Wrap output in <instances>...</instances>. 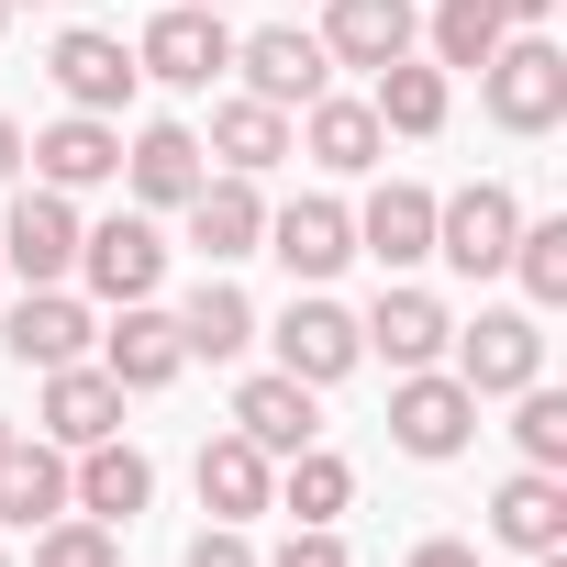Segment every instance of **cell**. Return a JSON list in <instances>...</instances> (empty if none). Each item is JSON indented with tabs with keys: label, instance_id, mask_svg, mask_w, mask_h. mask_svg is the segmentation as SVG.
Masks as SVG:
<instances>
[{
	"label": "cell",
	"instance_id": "cell-46",
	"mask_svg": "<svg viewBox=\"0 0 567 567\" xmlns=\"http://www.w3.org/2000/svg\"><path fill=\"white\" fill-rule=\"evenodd\" d=\"M0 567H12V545H0Z\"/></svg>",
	"mask_w": 567,
	"mask_h": 567
},
{
	"label": "cell",
	"instance_id": "cell-39",
	"mask_svg": "<svg viewBox=\"0 0 567 567\" xmlns=\"http://www.w3.org/2000/svg\"><path fill=\"white\" fill-rule=\"evenodd\" d=\"M12 178H23V123L0 112V189H12Z\"/></svg>",
	"mask_w": 567,
	"mask_h": 567
},
{
	"label": "cell",
	"instance_id": "cell-5",
	"mask_svg": "<svg viewBox=\"0 0 567 567\" xmlns=\"http://www.w3.org/2000/svg\"><path fill=\"white\" fill-rule=\"evenodd\" d=\"M256 256L290 267V290H323V278H346V267H357V200H334V189L267 200V245H256Z\"/></svg>",
	"mask_w": 567,
	"mask_h": 567
},
{
	"label": "cell",
	"instance_id": "cell-7",
	"mask_svg": "<svg viewBox=\"0 0 567 567\" xmlns=\"http://www.w3.org/2000/svg\"><path fill=\"white\" fill-rule=\"evenodd\" d=\"M256 334L278 346V368H290L301 390H334V379H357V368H368V334H357V312H346L334 290H290V312L256 323Z\"/></svg>",
	"mask_w": 567,
	"mask_h": 567
},
{
	"label": "cell",
	"instance_id": "cell-18",
	"mask_svg": "<svg viewBox=\"0 0 567 567\" xmlns=\"http://www.w3.org/2000/svg\"><path fill=\"white\" fill-rule=\"evenodd\" d=\"M323 56L334 68H357V79H379L390 56H423V12L412 0H323Z\"/></svg>",
	"mask_w": 567,
	"mask_h": 567
},
{
	"label": "cell",
	"instance_id": "cell-11",
	"mask_svg": "<svg viewBox=\"0 0 567 567\" xmlns=\"http://www.w3.org/2000/svg\"><path fill=\"white\" fill-rule=\"evenodd\" d=\"M101 346V312H90V290H68V278H56V290H23L12 312H0V357H12V368H79Z\"/></svg>",
	"mask_w": 567,
	"mask_h": 567
},
{
	"label": "cell",
	"instance_id": "cell-41",
	"mask_svg": "<svg viewBox=\"0 0 567 567\" xmlns=\"http://www.w3.org/2000/svg\"><path fill=\"white\" fill-rule=\"evenodd\" d=\"M12 434H23V423H12V412H0V456H12Z\"/></svg>",
	"mask_w": 567,
	"mask_h": 567
},
{
	"label": "cell",
	"instance_id": "cell-26",
	"mask_svg": "<svg viewBox=\"0 0 567 567\" xmlns=\"http://www.w3.org/2000/svg\"><path fill=\"white\" fill-rule=\"evenodd\" d=\"M189 478H200V512H212V523H256V512H267V489H278V456H267V445H245V434L223 423V434L200 445V467H189Z\"/></svg>",
	"mask_w": 567,
	"mask_h": 567
},
{
	"label": "cell",
	"instance_id": "cell-12",
	"mask_svg": "<svg viewBox=\"0 0 567 567\" xmlns=\"http://www.w3.org/2000/svg\"><path fill=\"white\" fill-rule=\"evenodd\" d=\"M234 79L256 101H278V112H301V101L334 90V56H323L312 23H256V34H234Z\"/></svg>",
	"mask_w": 567,
	"mask_h": 567
},
{
	"label": "cell",
	"instance_id": "cell-43",
	"mask_svg": "<svg viewBox=\"0 0 567 567\" xmlns=\"http://www.w3.org/2000/svg\"><path fill=\"white\" fill-rule=\"evenodd\" d=\"M200 12H234V0H200Z\"/></svg>",
	"mask_w": 567,
	"mask_h": 567
},
{
	"label": "cell",
	"instance_id": "cell-10",
	"mask_svg": "<svg viewBox=\"0 0 567 567\" xmlns=\"http://www.w3.org/2000/svg\"><path fill=\"white\" fill-rule=\"evenodd\" d=\"M101 368H112V390L123 401H156V390H178V368H189V346H178V312L167 301H112V323H101V346H90Z\"/></svg>",
	"mask_w": 567,
	"mask_h": 567
},
{
	"label": "cell",
	"instance_id": "cell-33",
	"mask_svg": "<svg viewBox=\"0 0 567 567\" xmlns=\"http://www.w3.org/2000/svg\"><path fill=\"white\" fill-rule=\"evenodd\" d=\"M512 445H523V467H556V478H567V390L523 379V390H512Z\"/></svg>",
	"mask_w": 567,
	"mask_h": 567
},
{
	"label": "cell",
	"instance_id": "cell-16",
	"mask_svg": "<svg viewBox=\"0 0 567 567\" xmlns=\"http://www.w3.org/2000/svg\"><path fill=\"white\" fill-rule=\"evenodd\" d=\"M23 156H34L45 189L79 200V189H112V178H123V123H112V112H56L45 134H23Z\"/></svg>",
	"mask_w": 567,
	"mask_h": 567
},
{
	"label": "cell",
	"instance_id": "cell-25",
	"mask_svg": "<svg viewBox=\"0 0 567 567\" xmlns=\"http://www.w3.org/2000/svg\"><path fill=\"white\" fill-rule=\"evenodd\" d=\"M368 112H379V134L434 145V134H445V112H456V79H445L434 56H390V68L368 79Z\"/></svg>",
	"mask_w": 567,
	"mask_h": 567
},
{
	"label": "cell",
	"instance_id": "cell-28",
	"mask_svg": "<svg viewBox=\"0 0 567 567\" xmlns=\"http://www.w3.org/2000/svg\"><path fill=\"white\" fill-rule=\"evenodd\" d=\"M56 512H68V445L12 434V456H0V534H34Z\"/></svg>",
	"mask_w": 567,
	"mask_h": 567
},
{
	"label": "cell",
	"instance_id": "cell-24",
	"mask_svg": "<svg viewBox=\"0 0 567 567\" xmlns=\"http://www.w3.org/2000/svg\"><path fill=\"white\" fill-rule=\"evenodd\" d=\"M200 178H212V156H200L189 123H134V145H123V189H134V212H178Z\"/></svg>",
	"mask_w": 567,
	"mask_h": 567
},
{
	"label": "cell",
	"instance_id": "cell-45",
	"mask_svg": "<svg viewBox=\"0 0 567 567\" xmlns=\"http://www.w3.org/2000/svg\"><path fill=\"white\" fill-rule=\"evenodd\" d=\"M12 12H34V0H12Z\"/></svg>",
	"mask_w": 567,
	"mask_h": 567
},
{
	"label": "cell",
	"instance_id": "cell-9",
	"mask_svg": "<svg viewBox=\"0 0 567 567\" xmlns=\"http://www.w3.org/2000/svg\"><path fill=\"white\" fill-rule=\"evenodd\" d=\"M134 68L156 90H212V79H234V23L200 12V0H167V12L134 34Z\"/></svg>",
	"mask_w": 567,
	"mask_h": 567
},
{
	"label": "cell",
	"instance_id": "cell-31",
	"mask_svg": "<svg viewBox=\"0 0 567 567\" xmlns=\"http://www.w3.org/2000/svg\"><path fill=\"white\" fill-rule=\"evenodd\" d=\"M501 278H523V312H556V301H567V212H523Z\"/></svg>",
	"mask_w": 567,
	"mask_h": 567
},
{
	"label": "cell",
	"instance_id": "cell-38",
	"mask_svg": "<svg viewBox=\"0 0 567 567\" xmlns=\"http://www.w3.org/2000/svg\"><path fill=\"white\" fill-rule=\"evenodd\" d=\"M489 12H501L512 34H556V0H489Z\"/></svg>",
	"mask_w": 567,
	"mask_h": 567
},
{
	"label": "cell",
	"instance_id": "cell-36",
	"mask_svg": "<svg viewBox=\"0 0 567 567\" xmlns=\"http://www.w3.org/2000/svg\"><path fill=\"white\" fill-rule=\"evenodd\" d=\"M178 567H256V545H245V523H200Z\"/></svg>",
	"mask_w": 567,
	"mask_h": 567
},
{
	"label": "cell",
	"instance_id": "cell-29",
	"mask_svg": "<svg viewBox=\"0 0 567 567\" xmlns=\"http://www.w3.org/2000/svg\"><path fill=\"white\" fill-rule=\"evenodd\" d=\"M178 346H189V368H200V357H212V368H234V357L256 346V301L234 290V278H223V267H212V278H200V290L178 301Z\"/></svg>",
	"mask_w": 567,
	"mask_h": 567
},
{
	"label": "cell",
	"instance_id": "cell-23",
	"mask_svg": "<svg viewBox=\"0 0 567 567\" xmlns=\"http://www.w3.org/2000/svg\"><path fill=\"white\" fill-rule=\"evenodd\" d=\"M200 156H212L223 178H267V167H290V112H278V101H256V90H223V101H212Z\"/></svg>",
	"mask_w": 567,
	"mask_h": 567
},
{
	"label": "cell",
	"instance_id": "cell-17",
	"mask_svg": "<svg viewBox=\"0 0 567 567\" xmlns=\"http://www.w3.org/2000/svg\"><path fill=\"white\" fill-rule=\"evenodd\" d=\"M178 223H189V245H200V267H245L256 245H267V178H200L189 200H178Z\"/></svg>",
	"mask_w": 567,
	"mask_h": 567
},
{
	"label": "cell",
	"instance_id": "cell-13",
	"mask_svg": "<svg viewBox=\"0 0 567 567\" xmlns=\"http://www.w3.org/2000/svg\"><path fill=\"white\" fill-rule=\"evenodd\" d=\"M45 79H56V101H68V112H112V123H123V101L145 90L134 45H123V34H101V23H68V34L45 45Z\"/></svg>",
	"mask_w": 567,
	"mask_h": 567
},
{
	"label": "cell",
	"instance_id": "cell-37",
	"mask_svg": "<svg viewBox=\"0 0 567 567\" xmlns=\"http://www.w3.org/2000/svg\"><path fill=\"white\" fill-rule=\"evenodd\" d=\"M401 567H478V545H467V534H423Z\"/></svg>",
	"mask_w": 567,
	"mask_h": 567
},
{
	"label": "cell",
	"instance_id": "cell-22",
	"mask_svg": "<svg viewBox=\"0 0 567 567\" xmlns=\"http://www.w3.org/2000/svg\"><path fill=\"white\" fill-rule=\"evenodd\" d=\"M145 501H156V456H145V445L101 434V445L68 456V512H90V523H134Z\"/></svg>",
	"mask_w": 567,
	"mask_h": 567
},
{
	"label": "cell",
	"instance_id": "cell-14",
	"mask_svg": "<svg viewBox=\"0 0 567 567\" xmlns=\"http://www.w3.org/2000/svg\"><path fill=\"white\" fill-rule=\"evenodd\" d=\"M290 156H312L323 178H379L390 134H379L368 90H323V101H301V112H290Z\"/></svg>",
	"mask_w": 567,
	"mask_h": 567
},
{
	"label": "cell",
	"instance_id": "cell-21",
	"mask_svg": "<svg viewBox=\"0 0 567 567\" xmlns=\"http://www.w3.org/2000/svg\"><path fill=\"white\" fill-rule=\"evenodd\" d=\"M34 434L45 445H101V434H123V390H112V368L101 357H79V368H45V401H34Z\"/></svg>",
	"mask_w": 567,
	"mask_h": 567
},
{
	"label": "cell",
	"instance_id": "cell-20",
	"mask_svg": "<svg viewBox=\"0 0 567 567\" xmlns=\"http://www.w3.org/2000/svg\"><path fill=\"white\" fill-rule=\"evenodd\" d=\"M357 256H379L390 278H412V267L434 256V189H423V178H379V189L357 200Z\"/></svg>",
	"mask_w": 567,
	"mask_h": 567
},
{
	"label": "cell",
	"instance_id": "cell-6",
	"mask_svg": "<svg viewBox=\"0 0 567 567\" xmlns=\"http://www.w3.org/2000/svg\"><path fill=\"white\" fill-rule=\"evenodd\" d=\"M68 290H90V301H156L167 290V234H156V212H101V223H79V278Z\"/></svg>",
	"mask_w": 567,
	"mask_h": 567
},
{
	"label": "cell",
	"instance_id": "cell-34",
	"mask_svg": "<svg viewBox=\"0 0 567 567\" xmlns=\"http://www.w3.org/2000/svg\"><path fill=\"white\" fill-rule=\"evenodd\" d=\"M34 567H123V523L56 512V523H34Z\"/></svg>",
	"mask_w": 567,
	"mask_h": 567
},
{
	"label": "cell",
	"instance_id": "cell-27",
	"mask_svg": "<svg viewBox=\"0 0 567 567\" xmlns=\"http://www.w3.org/2000/svg\"><path fill=\"white\" fill-rule=\"evenodd\" d=\"M489 545H512V556L567 545V478H556V467H512V478L489 489Z\"/></svg>",
	"mask_w": 567,
	"mask_h": 567
},
{
	"label": "cell",
	"instance_id": "cell-32",
	"mask_svg": "<svg viewBox=\"0 0 567 567\" xmlns=\"http://www.w3.org/2000/svg\"><path fill=\"white\" fill-rule=\"evenodd\" d=\"M512 23L489 12V0H434V12H423V56L456 79V68H489V45H501Z\"/></svg>",
	"mask_w": 567,
	"mask_h": 567
},
{
	"label": "cell",
	"instance_id": "cell-35",
	"mask_svg": "<svg viewBox=\"0 0 567 567\" xmlns=\"http://www.w3.org/2000/svg\"><path fill=\"white\" fill-rule=\"evenodd\" d=\"M256 567H357V556H346V534H334V523H290V545L256 556Z\"/></svg>",
	"mask_w": 567,
	"mask_h": 567
},
{
	"label": "cell",
	"instance_id": "cell-15",
	"mask_svg": "<svg viewBox=\"0 0 567 567\" xmlns=\"http://www.w3.org/2000/svg\"><path fill=\"white\" fill-rule=\"evenodd\" d=\"M357 334H368V357H390V379H401V368H445V334H456V312L423 290V278H390V290L357 312Z\"/></svg>",
	"mask_w": 567,
	"mask_h": 567
},
{
	"label": "cell",
	"instance_id": "cell-4",
	"mask_svg": "<svg viewBox=\"0 0 567 567\" xmlns=\"http://www.w3.org/2000/svg\"><path fill=\"white\" fill-rule=\"evenodd\" d=\"M390 445L423 456V467L467 456V445H478V390H467L456 368H401V379H390Z\"/></svg>",
	"mask_w": 567,
	"mask_h": 567
},
{
	"label": "cell",
	"instance_id": "cell-19",
	"mask_svg": "<svg viewBox=\"0 0 567 567\" xmlns=\"http://www.w3.org/2000/svg\"><path fill=\"white\" fill-rule=\"evenodd\" d=\"M234 434L267 456H301V445H323V390H301L290 368H256V379H234Z\"/></svg>",
	"mask_w": 567,
	"mask_h": 567
},
{
	"label": "cell",
	"instance_id": "cell-30",
	"mask_svg": "<svg viewBox=\"0 0 567 567\" xmlns=\"http://www.w3.org/2000/svg\"><path fill=\"white\" fill-rule=\"evenodd\" d=\"M267 512H290V523H346V512H357V467H346L334 445L278 456V489H267Z\"/></svg>",
	"mask_w": 567,
	"mask_h": 567
},
{
	"label": "cell",
	"instance_id": "cell-40",
	"mask_svg": "<svg viewBox=\"0 0 567 567\" xmlns=\"http://www.w3.org/2000/svg\"><path fill=\"white\" fill-rule=\"evenodd\" d=\"M523 567H567V545H545V556H523Z\"/></svg>",
	"mask_w": 567,
	"mask_h": 567
},
{
	"label": "cell",
	"instance_id": "cell-42",
	"mask_svg": "<svg viewBox=\"0 0 567 567\" xmlns=\"http://www.w3.org/2000/svg\"><path fill=\"white\" fill-rule=\"evenodd\" d=\"M0 34H12V0H0Z\"/></svg>",
	"mask_w": 567,
	"mask_h": 567
},
{
	"label": "cell",
	"instance_id": "cell-1",
	"mask_svg": "<svg viewBox=\"0 0 567 567\" xmlns=\"http://www.w3.org/2000/svg\"><path fill=\"white\" fill-rule=\"evenodd\" d=\"M478 112L501 123V134H556L567 123V45L556 34H501L489 45V68H478Z\"/></svg>",
	"mask_w": 567,
	"mask_h": 567
},
{
	"label": "cell",
	"instance_id": "cell-8",
	"mask_svg": "<svg viewBox=\"0 0 567 567\" xmlns=\"http://www.w3.org/2000/svg\"><path fill=\"white\" fill-rule=\"evenodd\" d=\"M0 267H12L23 290L79 278V200L45 189V178H12V212H0Z\"/></svg>",
	"mask_w": 567,
	"mask_h": 567
},
{
	"label": "cell",
	"instance_id": "cell-44",
	"mask_svg": "<svg viewBox=\"0 0 567 567\" xmlns=\"http://www.w3.org/2000/svg\"><path fill=\"white\" fill-rule=\"evenodd\" d=\"M0 290H12V267H0Z\"/></svg>",
	"mask_w": 567,
	"mask_h": 567
},
{
	"label": "cell",
	"instance_id": "cell-2",
	"mask_svg": "<svg viewBox=\"0 0 567 567\" xmlns=\"http://www.w3.org/2000/svg\"><path fill=\"white\" fill-rule=\"evenodd\" d=\"M512 234H523V189H512V178L434 189V256H445L456 278H501V267H512Z\"/></svg>",
	"mask_w": 567,
	"mask_h": 567
},
{
	"label": "cell",
	"instance_id": "cell-3",
	"mask_svg": "<svg viewBox=\"0 0 567 567\" xmlns=\"http://www.w3.org/2000/svg\"><path fill=\"white\" fill-rule=\"evenodd\" d=\"M445 368H456L478 401H512L523 379H545V312H523V301H489L478 323H456V334H445Z\"/></svg>",
	"mask_w": 567,
	"mask_h": 567
}]
</instances>
